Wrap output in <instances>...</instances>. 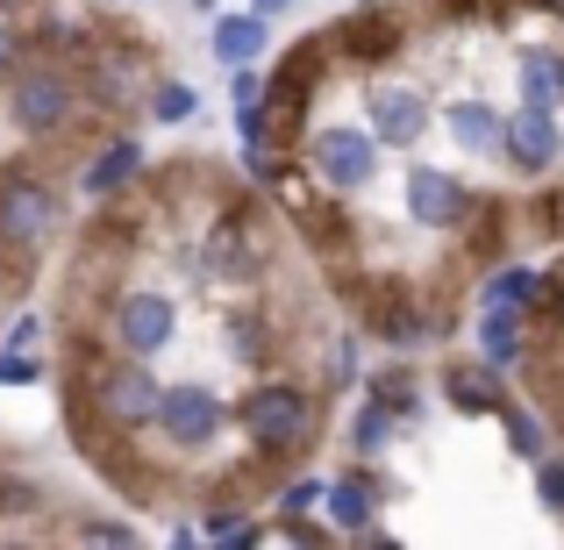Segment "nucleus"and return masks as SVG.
<instances>
[{"label": "nucleus", "mask_w": 564, "mask_h": 550, "mask_svg": "<svg viewBox=\"0 0 564 550\" xmlns=\"http://www.w3.org/2000/svg\"><path fill=\"white\" fill-rule=\"evenodd\" d=\"M250 8H258V14H264V22H272V14H286V8H293V0H250Z\"/></svg>", "instance_id": "nucleus-33"}, {"label": "nucleus", "mask_w": 564, "mask_h": 550, "mask_svg": "<svg viewBox=\"0 0 564 550\" xmlns=\"http://www.w3.org/2000/svg\"><path fill=\"white\" fill-rule=\"evenodd\" d=\"M536 8H551V14H557V22H564V0H536Z\"/></svg>", "instance_id": "nucleus-35"}, {"label": "nucleus", "mask_w": 564, "mask_h": 550, "mask_svg": "<svg viewBox=\"0 0 564 550\" xmlns=\"http://www.w3.org/2000/svg\"><path fill=\"white\" fill-rule=\"evenodd\" d=\"M551 330H557V336H564V287H557V293H551Z\"/></svg>", "instance_id": "nucleus-34"}, {"label": "nucleus", "mask_w": 564, "mask_h": 550, "mask_svg": "<svg viewBox=\"0 0 564 550\" xmlns=\"http://www.w3.org/2000/svg\"><path fill=\"white\" fill-rule=\"evenodd\" d=\"M365 108H372V137H379V151H414V143L429 137V122H436V108H429L414 86H372L365 94Z\"/></svg>", "instance_id": "nucleus-13"}, {"label": "nucleus", "mask_w": 564, "mask_h": 550, "mask_svg": "<svg viewBox=\"0 0 564 550\" xmlns=\"http://www.w3.org/2000/svg\"><path fill=\"white\" fill-rule=\"evenodd\" d=\"M172 336H180V301L158 287H129L115 293L108 308V344L129 351V358H158V351H172Z\"/></svg>", "instance_id": "nucleus-10"}, {"label": "nucleus", "mask_w": 564, "mask_h": 550, "mask_svg": "<svg viewBox=\"0 0 564 550\" xmlns=\"http://www.w3.org/2000/svg\"><path fill=\"white\" fill-rule=\"evenodd\" d=\"M529 472H536V500H543L551 515H564V451H543Z\"/></svg>", "instance_id": "nucleus-28"}, {"label": "nucleus", "mask_w": 564, "mask_h": 550, "mask_svg": "<svg viewBox=\"0 0 564 550\" xmlns=\"http://www.w3.org/2000/svg\"><path fill=\"white\" fill-rule=\"evenodd\" d=\"M500 429H508V451L522 457V465H536V457L551 451V436H543V422H536V414L522 408V400H508V408H500Z\"/></svg>", "instance_id": "nucleus-25"}, {"label": "nucleus", "mask_w": 564, "mask_h": 550, "mask_svg": "<svg viewBox=\"0 0 564 550\" xmlns=\"http://www.w3.org/2000/svg\"><path fill=\"white\" fill-rule=\"evenodd\" d=\"M329 57H336L329 36H307L272 65V86H264V122H272V137H293V129L307 122V100L329 79Z\"/></svg>", "instance_id": "nucleus-6"}, {"label": "nucleus", "mask_w": 564, "mask_h": 550, "mask_svg": "<svg viewBox=\"0 0 564 550\" xmlns=\"http://www.w3.org/2000/svg\"><path fill=\"white\" fill-rule=\"evenodd\" d=\"M137 172H143V143L137 137H115V143H100L94 165L79 172V193H86V201H115L122 186H137Z\"/></svg>", "instance_id": "nucleus-19"}, {"label": "nucleus", "mask_w": 564, "mask_h": 550, "mask_svg": "<svg viewBox=\"0 0 564 550\" xmlns=\"http://www.w3.org/2000/svg\"><path fill=\"white\" fill-rule=\"evenodd\" d=\"M500 158H508L522 180H551L557 158H564L557 108H543V100H522V108H508V137H500Z\"/></svg>", "instance_id": "nucleus-11"}, {"label": "nucleus", "mask_w": 564, "mask_h": 550, "mask_svg": "<svg viewBox=\"0 0 564 550\" xmlns=\"http://www.w3.org/2000/svg\"><path fill=\"white\" fill-rule=\"evenodd\" d=\"M236 429H243V443L264 457V465H286V457H301L307 443H315L322 408H315V393H307L301 379H258L243 400H236Z\"/></svg>", "instance_id": "nucleus-2"}, {"label": "nucleus", "mask_w": 564, "mask_h": 550, "mask_svg": "<svg viewBox=\"0 0 564 550\" xmlns=\"http://www.w3.org/2000/svg\"><path fill=\"white\" fill-rule=\"evenodd\" d=\"M529 308H479V358L486 365H500V371H522V358H529Z\"/></svg>", "instance_id": "nucleus-18"}, {"label": "nucleus", "mask_w": 564, "mask_h": 550, "mask_svg": "<svg viewBox=\"0 0 564 550\" xmlns=\"http://www.w3.org/2000/svg\"><path fill=\"white\" fill-rule=\"evenodd\" d=\"M529 308V315H536V308H543V272H536V265H494V272H486V287H479V308Z\"/></svg>", "instance_id": "nucleus-21"}, {"label": "nucleus", "mask_w": 564, "mask_h": 550, "mask_svg": "<svg viewBox=\"0 0 564 550\" xmlns=\"http://www.w3.org/2000/svg\"><path fill=\"white\" fill-rule=\"evenodd\" d=\"M393 436H400V414L386 408V400H372V393H365L358 422H350V451H358L365 465H372V457H379V451H386V443H393Z\"/></svg>", "instance_id": "nucleus-24"}, {"label": "nucleus", "mask_w": 564, "mask_h": 550, "mask_svg": "<svg viewBox=\"0 0 564 550\" xmlns=\"http://www.w3.org/2000/svg\"><path fill=\"white\" fill-rule=\"evenodd\" d=\"M400 193H408V222L414 229H436V236H457V229H471V222L486 215L479 193L457 180V172H443V165H408Z\"/></svg>", "instance_id": "nucleus-9"}, {"label": "nucleus", "mask_w": 564, "mask_h": 550, "mask_svg": "<svg viewBox=\"0 0 564 550\" xmlns=\"http://www.w3.org/2000/svg\"><path fill=\"white\" fill-rule=\"evenodd\" d=\"M229 422H236V408L215 393V386H200V379L165 386V400H158V436H165V451H180V457L215 451Z\"/></svg>", "instance_id": "nucleus-5"}, {"label": "nucleus", "mask_w": 564, "mask_h": 550, "mask_svg": "<svg viewBox=\"0 0 564 550\" xmlns=\"http://www.w3.org/2000/svg\"><path fill=\"white\" fill-rule=\"evenodd\" d=\"M193 108H200V94H193L186 79H158L151 86V115L158 122H193Z\"/></svg>", "instance_id": "nucleus-26"}, {"label": "nucleus", "mask_w": 564, "mask_h": 550, "mask_svg": "<svg viewBox=\"0 0 564 550\" xmlns=\"http://www.w3.org/2000/svg\"><path fill=\"white\" fill-rule=\"evenodd\" d=\"M258 258H264V244H258V229H250V215H221L215 229H207V250H200V265L215 279H258Z\"/></svg>", "instance_id": "nucleus-16"}, {"label": "nucleus", "mask_w": 564, "mask_h": 550, "mask_svg": "<svg viewBox=\"0 0 564 550\" xmlns=\"http://www.w3.org/2000/svg\"><path fill=\"white\" fill-rule=\"evenodd\" d=\"M79 537L86 543H137V529L129 522H79Z\"/></svg>", "instance_id": "nucleus-31"}, {"label": "nucleus", "mask_w": 564, "mask_h": 550, "mask_svg": "<svg viewBox=\"0 0 564 550\" xmlns=\"http://www.w3.org/2000/svg\"><path fill=\"white\" fill-rule=\"evenodd\" d=\"M0 115H8L14 137L57 143L86 115V86L72 79L65 65H51V57H22V65H14V79H8V94H0Z\"/></svg>", "instance_id": "nucleus-3"}, {"label": "nucleus", "mask_w": 564, "mask_h": 550, "mask_svg": "<svg viewBox=\"0 0 564 550\" xmlns=\"http://www.w3.org/2000/svg\"><path fill=\"white\" fill-rule=\"evenodd\" d=\"M22 57H29V36L8 22V14H0V86L14 79V65H22Z\"/></svg>", "instance_id": "nucleus-30"}, {"label": "nucleus", "mask_w": 564, "mask_h": 550, "mask_svg": "<svg viewBox=\"0 0 564 550\" xmlns=\"http://www.w3.org/2000/svg\"><path fill=\"white\" fill-rule=\"evenodd\" d=\"M365 393L386 400V408H393L400 422H422V379H414L408 365H386V371H372V379H365Z\"/></svg>", "instance_id": "nucleus-23"}, {"label": "nucleus", "mask_w": 564, "mask_h": 550, "mask_svg": "<svg viewBox=\"0 0 564 550\" xmlns=\"http://www.w3.org/2000/svg\"><path fill=\"white\" fill-rule=\"evenodd\" d=\"M365 330L393 351H422V344H443L451 336V301H422L408 287H372L365 293Z\"/></svg>", "instance_id": "nucleus-7"}, {"label": "nucleus", "mask_w": 564, "mask_h": 550, "mask_svg": "<svg viewBox=\"0 0 564 550\" xmlns=\"http://www.w3.org/2000/svg\"><path fill=\"white\" fill-rule=\"evenodd\" d=\"M379 172V137L372 129H350V122H329L307 137V180L322 193H365Z\"/></svg>", "instance_id": "nucleus-8"}, {"label": "nucleus", "mask_w": 564, "mask_h": 550, "mask_svg": "<svg viewBox=\"0 0 564 550\" xmlns=\"http://www.w3.org/2000/svg\"><path fill=\"white\" fill-rule=\"evenodd\" d=\"M379 479L372 472H336L329 486H322V515H329V529H344V537H365V529H379Z\"/></svg>", "instance_id": "nucleus-14"}, {"label": "nucleus", "mask_w": 564, "mask_h": 550, "mask_svg": "<svg viewBox=\"0 0 564 550\" xmlns=\"http://www.w3.org/2000/svg\"><path fill=\"white\" fill-rule=\"evenodd\" d=\"M158 400H165V379L151 371V358L115 351V358H100L94 371H86V408H94L115 436H143V429H158Z\"/></svg>", "instance_id": "nucleus-4"}, {"label": "nucleus", "mask_w": 564, "mask_h": 550, "mask_svg": "<svg viewBox=\"0 0 564 550\" xmlns=\"http://www.w3.org/2000/svg\"><path fill=\"white\" fill-rule=\"evenodd\" d=\"M322 486L329 479H293L286 494L272 500V522H307V508H322Z\"/></svg>", "instance_id": "nucleus-27"}, {"label": "nucleus", "mask_w": 564, "mask_h": 550, "mask_svg": "<svg viewBox=\"0 0 564 550\" xmlns=\"http://www.w3.org/2000/svg\"><path fill=\"white\" fill-rule=\"evenodd\" d=\"M57 229H65V193L43 180L36 165H0V272L14 279V287H29V272H36V258L57 244Z\"/></svg>", "instance_id": "nucleus-1"}, {"label": "nucleus", "mask_w": 564, "mask_h": 550, "mask_svg": "<svg viewBox=\"0 0 564 550\" xmlns=\"http://www.w3.org/2000/svg\"><path fill=\"white\" fill-rule=\"evenodd\" d=\"M522 100L564 108V51H543V43H529V51H522Z\"/></svg>", "instance_id": "nucleus-22"}, {"label": "nucleus", "mask_w": 564, "mask_h": 550, "mask_svg": "<svg viewBox=\"0 0 564 550\" xmlns=\"http://www.w3.org/2000/svg\"><path fill=\"white\" fill-rule=\"evenodd\" d=\"M329 36L336 57H350V65H386V57H400V43H408V22H400L386 0H365V8H350L336 29H322Z\"/></svg>", "instance_id": "nucleus-12"}, {"label": "nucleus", "mask_w": 564, "mask_h": 550, "mask_svg": "<svg viewBox=\"0 0 564 550\" xmlns=\"http://www.w3.org/2000/svg\"><path fill=\"white\" fill-rule=\"evenodd\" d=\"M329 386H358V336H336L329 344Z\"/></svg>", "instance_id": "nucleus-29"}, {"label": "nucleus", "mask_w": 564, "mask_h": 550, "mask_svg": "<svg viewBox=\"0 0 564 550\" xmlns=\"http://www.w3.org/2000/svg\"><path fill=\"white\" fill-rule=\"evenodd\" d=\"M443 129H451V143L465 158H500V137H508V115L494 108V100L465 94V100H443Z\"/></svg>", "instance_id": "nucleus-17"}, {"label": "nucleus", "mask_w": 564, "mask_h": 550, "mask_svg": "<svg viewBox=\"0 0 564 550\" xmlns=\"http://www.w3.org/2000/svg\"><path fill=\"white\" fill-rule=\"evenodd\" d=\"M264 51H272V22H264L258 8H250V14H215V57L229 72L236 65H258Z\"/></svg>", "instance_id": "nucleus-20"}, {"label": "nucleus", "mask_w": 564, "mask_h": 550, "mask_svg": "<svg viewBox=\"0 0 564 550\" xmlns=\"http://www.w3.org/2000/svg\"><path fill=\"white\" fill-rule=\"evenodd\" d=\"M443 400H451L457 414H500L514 393H508V371H500V365L457 358V365H443Z\"/></svg>", "instance_id": "nucleus-15"}, {"label": "nucleus", "mask_w": 564, "mask_h": 550, "mask_svg": "<svg viewBox=\"0 0 564 550\" xmlns=\"http://www.w3.org/2000/svg\"><path fill=\"white\" fill-rule=\"evenodd\" d=\"M36 358H14V351H8V358H0V379H14V386H22V379H36Z\"/></svg>", "instance_id": "nucleus-32"}]
</instances>
